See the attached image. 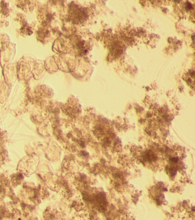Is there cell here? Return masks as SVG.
<instances>
[{
	"mask_svg": "<svg viewBox=\"0 0 195 220\" xmlns=\"http://www.w3.org/2000/svg\"><path fill=\"white\" fill-rule=\"evenodd\" d=\"M70 16L75 24L81 23L87 18V14L83 8L72 5L70 8Z\"/></svg>",
	"mask_w": 195,
	"mask_h": 220,
	"instance_id": "obj_1",
	"label": "cell"
}]
</instances>
